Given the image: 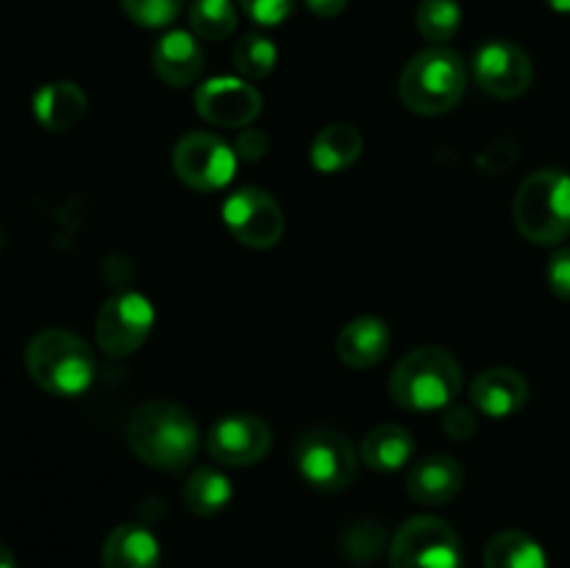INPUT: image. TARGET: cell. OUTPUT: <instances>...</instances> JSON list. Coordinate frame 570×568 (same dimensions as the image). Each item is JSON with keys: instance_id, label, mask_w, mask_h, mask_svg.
I'll use <instances>...</instances> for the list:
<instances>
[{"instance_id": "cell-2", "label": "cell", "mask_w": 570, "mask_h": 568, "mask_svg": "<svg viewBox=\"0 0 570 568\" xmlns=\"http://www.w3.org/2000/svg\"><path fill=\"white\" fill-rule=\"evenodd\" d=\"M28 376L50 395L76 399L95 382V356L87 340L67 329H42L26 349Z\"/></svg>"}, {"instance_id": "cell-9", "label": "cell", "mask_w": 570, "mask_h": 568, "mask_svg": "<svg viewBox=\"0 0 570 568\" xmlns=\"http://www.w3.org/2000/svg\"><path fill=\"white\" fill-rule=\"evenodd\" d=\"M154 306L142 293H117L106 298L100 306L98 323H95V337H98L100 351L109 356H131L134 351L142 349L154 329Z\"/></svg>"}, {"instance_id": "cell-30", "label": "cell", "mask_w": 570, "mask_h": 568, "mask_svg": "<svg viewBox=\"0 0 570 568\" xmlns=\"http://www.w3.org/2000/svg\"><path fill=\"white\" fill-rule=\"evenodd\" d=\"M443 432L451 440H471L476 432V418L465 407H445L443 412Z\"/></svg>"}, {"instance_id": "cell-20", "label": "cell", "mask_w": 570, "mask_h": 568, "mask_svg": "<svg viewBox=\"0 0 570 568\" xmlns=\"http://www.w3.org/2000/svg\"><path fill=\"white\" fill-rule=\"evenodd\" d=\"M362 134L360 128L348 126V123H332V126L321 128L312 139L309 159L315 170L326 173H343L345 167L354 165L362 156Z\"/></svg>"}, {"instance_id": "cell-23", "label": "cell", "mask_w": 570, "mask_h": 568, "mask_svg": "<svg viewBox=\"0 0 570 568\" xmlns=\"http://www.w3.org/2000/svg\"><path fill=\"white\" fill-rule=\"evenodd\" d=\"M232 496L234 490L228 477L212 466L193 471V477L184 484V505H187V510L193 512V516L200 518H212L217 516V512L226 510Z\"/></svg>"}, {"instance_id": "cell-29", "label": "cell", "mask_w": 570, "mask_h": 568, "mask_svg": "<svg viewBox=\"0 0 570 568\" xmlns=\"http://www.w3.org/2000/svg\"><path fill=\"white\" fill-rule=\"evenodd\" d=\"M546 278H549V287L557 298L570 301V248H560L551 254Z\"/></svg>"}, {"instance_id": "cell-25", "label": "cell", "mask_w": 570, "mask_h": 568, "mask_svg": "<svg viewBox=\"0 0 570 568\" xmlns=\"http://www.w3.org/2000/svg\"><path fill=\"white\" fill-rule=\"evenodd\" d=\"M189 28L209 42L232 37L237 28V6L234 0H195L189 6Z\"/></svg>"}, {"instance_id": "cell-27", "label": "cell", "mask_w": 570, "mask_h": 568, "mask_svg": "<svg viewBox=\"0 0 570 568\" xmlns=\"http://www.w3.org/2000/svg\"><path fill=\"white\" fill-rule=\"evenodd\" d=\"M122 11L142 28H167L181 11L184 0H120Z\"/></svg>"}, {"instance_id": "cell-17", "label": "cell", "mask_w": 570, "mask_h": 568, "mask_svg": "<svg viewBox=\"0 0 570 568\" xmlns=\"http://www.w3.org/2000/svg\"><path fill=\"white\" fill-rule=\"evenodd\" d=\"M150 65L167 87H187L204 70V50L189 31H167L150 50Z\"/></svg>"}, {"instance_id": "cell-24", "label": "cell", "mask_w": 570, "mask_h": 568, "mask_svg": "<svg viewBox=\"0 0 570 568\" xmlns=\"http://www.w3.org/2000/svg\"><path fill=\"white\" fill-rule=\"evenodd\" d=\"M415 26L423 39L445 45L462 26V9L456 0H421L415 11Z\"/></svg>"}, {"instance_id": "cell-4", "label": "cell", "mask_w": 570, "mask_h": 568, "mask_svg": "<svg viewBox=\"0 0 570 568\" xmlns=\"http://www.w3.org/2000/svg\"><path fill=\"white\" fill-rule=\"evenodd\" d=\"M462 371L445 349L423 345L399 360L390 373V395L395 404L415 412L445 410L460 395Z\"/></svg>"}, {"instance_id": "cell-26", "label": "cell", "mask_w": 570, "mask_h": 568, "mask_svg": "<svg viewBox=\"0 0 570 568\" xmlns=\"http://www.w3.org/2000/svg\"><path fill=\"white\" fill-rule=\"evenodd\" d=\"M278 61V50L265 33H245L234 48V65L250 81H262L273 72Z\"/></svg>"}, {"instance_id": "cell-31", "label": "cell", "mask_w": 570, "mask_h": 568, "mask_svg": "<svg viewBox=\"0 0 570 568\" xmlns=\"http://www.w3.org/2000/svg\"><path fill=\"white\" fill-rule=\"evenodd\" d=\"M234 154L245 161H256L267 154V137L259 128H243V134L237 137L234 145Z\"/></svg>"}, {"instance_id": "cell-6", "label": "cell", "mask_w": 570, "mask_h": 568, "mask_svg": "<svg viewBox=\"0 0 570 568\" xmlns=\"http://www.w3.org/2000/svg\"><path fill=\"white\" fill-rule=\"evenodd\" d=\"M456 529L438 516H415L390 543V568H462Z\"/></svg>"}, {"instance_id": "cell-15", "label": "cell", "mask_w": 570, "mask_h": 568, "mask_svg": "<svg viewBox=\"0 0 570 568\" xmlns=\"http://www.w3.org/2000/svg\"><path fill=\"white\" fill-rule=\"evenodd\" d=\"M471 401L490 418H510L529 401V382L515 368H488L471 382Z\"/></svg>"}, {"instance_id": "cell-11", "label": "cell", "mask_w": 570, "mask_h": 568, "mask_svg": "<svg viewBox=\"0 0 570 568\" xmlns=\"http://www.w3.org/2000/svg\"><path fill=\"white\" fill-rule=\"evenodd\" d=\"M473 76L476 84L493 98H518L532 87L534 67L523 48L507 39H493L482 45L473 56Z\"/></svg>"}, {"instance_id": "cell-18", "label": "cell", "mask_w": 570, "mask_h": 568, "mask_svg": "<svg viewBox=\"0 0 570 568\" xmlns=\"http://www.w3.org/2000/svg\"><path fill=\"white\" fill-rule=\"evenodd\" d=\"M100 560L104 568H159V540L142 523H120L106 535Z\"/></svg>"}, {"instance_id": "cell-10", "label": "cell", "mask_w": 570, "mask_h": 568, "mask_svg": "<svg viewBox=\"0 0 570 568\" xmlns=\"http://www.w3.org/2000/svg\"><path fill=\"white\" fill-rule=\"evenodd\" d=\"M223 223L232 237L248 248H273L287 228L282 206L259 187H243L228 195L223 204Z\"/></svg>"}, {"instance_id": "cell-7", "label": "cell", "mask_w": 570, "mask_h": 568, "mask_svg": "<svg viewBox=\"0 0 570 568\" xmlns=\"http://www.w3.org/2000/svg\"><path fill=\"white\" fill-rule=\"evenodd\" d=\"M295 466L315 490H343L356 477V454L334 429H312L295 445Z\"/></svg>"}, {"instance_id": "cell-16", "label": "cell", "mask_w": 570, "mask_h": 568, "mask_svg": "<svg viewBox=\"0 0 570 568\" xmlns=\"http://www.w3.org/2000/svg\"><path fill=\"white\" fill-rule=\"evenodd\" d=\"M390 343V329L382 317L362 315L354 321L345 323L337 334V356L343 365L365 371V368L379 365L387 356Z\"/></svg>"}, {"instance_id": "cell-8", "label": "cell", "mask_w": 570, "mask_h": 568, "mask_svg": "<svg viewBox=\"0 0 570 568\" xmlns=\"http://www.w3.org/2000/svg\"><path fill=\"white\" fill-rule=\"evenodd\" d=\"M173 170L187 187L198 193H215L234 178L237 154L215 134L193 131L178 139L173 148Z\"/></svg>"}, {"instance_id": "cell-1", "label": "cell", "mask_w": 570, "mask_h": 568, "mask_svg": "<svg viewBox=\"0 0 570 568\" xmlns=\"http://www.w3.org/2000/svg\"><path fill=\"white\" fill-rule=\"evenodd\" d=\"M198 423L176 401H145L128 421V445L134 454L159 471H181L198 451Z\"/></svg>"}, {"instance_id": "cell-22", "label": "cell", "mask_w": 570, "mask_h": 568, "mask_svg": "<svg viewBox=\"0 0 570 568\" xmlns=\"http://www.w3.org/2000/svg\"><path fill=\"white\" fill-rule=\"evenodd\" d=\"M484 568H549L543 546L521 529L493 535L484 549Z\"/></svg>"}, {"instance_id": "cell-34", "label": "cell", "mask_w": 570, "mask_h": 568, "mask_svg": "<svg viewBox=\"0 0 570 568\" xmlns=\"http://www.w3.org/2000/svg\"><path fill=\"white\" fill-rule=\"evenodd\" d=\"M554 11H562V14H570V0H546Z\"/></svg>"}, {"instance_id": "cell-28", "label": "cell", "mask_w": 570, "mask_h": 568, "mask_svg": "<svg viewBox=\"0 0 570 568\" xmlns=\"http://www.w3.org/2000/svg\"><path fill=\"white\" fill-rule=\"evenodd\" d=\"M237 3L259 26H282L295 9V0H237Z\"/></svg>"}, {"instance_id": "cell-5", "label": "cell", "mask_w": 570, "mask_h": 568, "mask_svg": "<svg viewBox=\"0 0 570 568\" xmlns=\"http://www.w3.org/2000/svg\"><path fill=\"white\" fill-rule=\"evenodd\" d=\"M518 232L538 245H557L570 234V176L566 170L532 173L523 178L512 204Z\"/></svg>"}, {"instance_id": "cell-14", "label": "cell", "mask_w": 570, "mask_h": 568, "mask_svg": "<svg viewBox=\"0 0 570 568\" xmlns=\"http://www.w3.org/2000/svg\"><path fill=\"white\" fill-rule=\"evenodd\" d=\"M465 484V468L451 454H429L406 473V490L417 505L438 507L454 499Z\"/></svg>"}, {"instance_id": "cell-13", "label": "cell", "mask_w": 570, "mask_h": 568, "mask_svg": "<svg viewBox=\"0 0 570 568\" xmlns=\"http://www.w3.org/2000/svg\"><path fill=\"white\" fill-rule=\"evenodd\" d=\"M273 432L259 415H226L212 427L209 454L220 466H254L271 451Z\"/></svg>"}, {"instance_id": "cell-33", "label": "cell", "mask_w": 570, "mask_h": 568, "mask_svg": "<svg viewBox=\"0 0 570 568\" xmlns=\"http://www.w3.org/2000/svg\"><path fill=\"white\" fill-rule=\"evenodd\" d=\"M0 568H17L14 555H11V549L6 543H0Z\"/></svg>"}, {"instance_id": "cell-12", "label": "cell", "mask_w": 570, "mask_h": 568, "mask_svg": "<svg viewBox=\"0 0 570 568\" xmlns=\"http://www.w3.org/2000/svg\"><path fill=\"white\" fill-rule=\"evenodd\" d=\"M195 109L212 126L243 128L259 117L262 95L243 78H209L195 92Z\"/></svg>"}, {"instance_id": "cell-3", "label": "cell", "mask_w": 570, "mask_h": 568, "mask_svg": "<svg viewBox=\"0 0 570 568\" xmlns=\"http://www.w3.org/2000/svg\"><path fill=\"white\" fill-rule=\"evenodd\" d=\"M468 72L460 53L434 45L406 61L399 78V95L415 115L438 117L454 109L465 95Z\"/></svg>"}, {"instance_id": "cell-32", "label": "cell", "mask_w": 570, "mask_h": 568, "mask_svg": "<svg viewBox=\"0 0 570 568\" xmlns=\"http://www.w3.org/2000/svg\"><path fill=\"white\" fill-rule=\"evenodd\" d=\"M306 9L317 17H337L348 6V0H304Z\"/></svg>"}, {"instance_id": "cell-19", "label": "cell", "mask_w": 570, "mask_h": 568, "mask_svg": "<svg viewBox=\"0 0 570 568\" xmlns=\"http://www.w3.org/2000/svg\"><path fill=\"white\" fill-rule=\"evenodd\" d=\"M87 111V95L72 81H50L33 95V115L48 131H70Z\"/></svg>"}, {"instance_id": "cell-21", "label": "cell", "mask_w": 570, "mask_h": 568, "mask_svg": "<svg viewBox=\"0 0 570 568\" xmlns=\"http://www.w3.org/2000/svg\"><path fill=\"white\" fill-rule=\"evenodd\" d=\"M360 454L376 471H399L415 454V438L399 423H382L365 434Z\"/></svg>"}]
</instances>
